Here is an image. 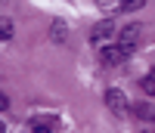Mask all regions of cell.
<instances>
[{"label":"cell","mask_w":155,"mask_h":133,"mask_svg":"<svg viewBox=\"0 0 155 133\" xmlns=\"http://www.w3.org/2000/svg\"><path fill=\"white\" fill-rule=\"evenodd\" d=\"M112 37H115V22H99V25H93V31H90V44L106 50L112 44Z\"/></svg>","instance_id":"6da1fadb"},{"label":"cell","mask_w":155,"mask_h":133,"mask_svg":"<svg viewBox=\"0 0 155 133\" xmlns=\"http://www.w3.org/2000/svg\"><path fill=\"white\" fill-rule=\"evenodd\" d=\"M106 105H109V112H112V115H124L127 109H130L127 96H124L118 87H109V90H106Z\"/></svg>","instance_id":"7a4b0ae2"},{"label":"cell","mask_w":155,"mask_h":133,"mask_svg":"<svg viewBox=\"0 0 155 133\" xmlns=\"http://www.w3.org/2000/svg\"><path fill=\"white\" fill-rule=\"evenodd\" d=\"M140 44V25H127V28L118 31V47H124L127 53H134Z\"/></svg>","instance_id":"3957f363"},{"label":"cell","mask_w":155,"mask_h":133,"mask_svg":"<svg viewBox=\"0 0 155 133\" xmlns=\"http://www.w3.org/2000/svg\"><path fill=\"white\" fill-rule=\"evenodd\" d=\"M127 56H130V53H127L124 47H118V44H109L106 50H102V62L106 65H121Z\"/></svg>","instance_id":"277c9868"},{"label":"cell","mask_w":155,"mask_h":133,"mask_svg":"<svg viewBox=\"0 0 155 133\" xmlns=\"http://www.w3.org/2000/svg\"><path fill=\"white\" fill-rule=\"evenodd\" d=\"M134 115H137L143 124H152V121H155V105H152L149 99H143V102L134 105Z\"/></svg>","instance_id":"5b68a950"},{"label":"cell","mask_w":155,"mask_h":133,"mask_svg":"<svg viewBox=\"0 0 155 133\" xmlns=\"http://www.w3.org/2000/svg\"><path fill=\"white\" fill-rule=\"evenodd\" d=\"M12 34H16V25H12V19H0V41H9Z\"/></svg>","instance_id":"8992f818"},{"label":"cell","mask_w":155,"mask_h":133,"mask_svg":"<svg viewBox=\"0 0 155 133\" xmlns=\"http://www.w3.org/2000/svg\"><path fill=\"white\" fill-rule=\"evenodd\" d=\"M140 87H143L146 96H155V74H146L143 81H140Z\"/></svg>","instance_id":"52a82bcc"},{"label":"cell","mask_w":155,"mask_h":133,"mask_svg":"<svg viewBox=\"0 0 155 133\" xmlns=\"http://www.w3.org/2000/svg\"><path fill=\"white\" fill-rule=\"evenodd\" d=\"M53 41L56 44L65 41V22H53Z\"/></svg>","instance_id":"ba28073f"},{"label":"cell","mask_w":155,"mask_h":133,"mask_svg":"<svg viewBox=\"0 0 155 133\" xmlns=\"http://www.w3.org/2000/svg\"><path fill=\"white\" fill-rule=\"evenodd\" d=\"M143 3H146V0H124V6H121V9H140Z\"/></svg>","instance_id":"9c48e42d"},{"label":"cell","mask_w":155,"mask_h":133,"mask_svg":"<svg viewBox=\"0 0 155 133\" xmlns=\"http://www.w3.org/2000/svg\"><path fill=\"white\" fill-rule=\"evenodd\" d=\"M34 133H53V130H50L47 124H37V127H34Z\"/></svg>","instance_id":"30bf717a"},{"label":"cell","mask_w":155,"mask_h":133,"mask_svg":"<svg viewBox=\"0 0 155 133\" xmlns=\"http://www.w3.org/2000/svg\"><path fill=\"white\" fill-rule=\"evenodd\" d=\"M6 105H9V99L3 96V93H0V112H3V109H6Z\"/></svg>","instance_id":"8fae6325"},{"label":"cell","mask_w":155,"mask_h":133,"mask_svg":"<svg viewBox=\"0 0 155 133\" xmlns=\"http://www.w3.org/2000/svg\"><path fill=\"white\" fill-rule=\"evenodd\" d=\"M0 133H6V127H3V121H0Z\"/></svg>","instance_id":"7c38bea8"}]
</instances>
